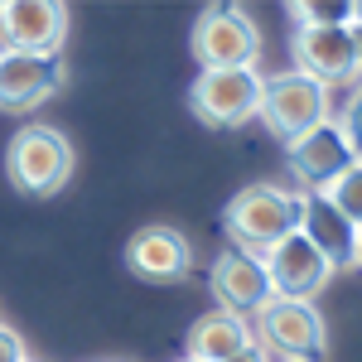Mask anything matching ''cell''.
Here are the masks:
<instances>
[{
	"label": "cell",
	"mask_w": 362,
	"mask_h": 362,
	"mask_svg": "<svg viewBox=\"0 0 362 362\" xmlns=\"http://www.w3.org/2000/svg\"><path fill=\"white\" fill-rule=\"evenodd\" d=\"M227 362H271V358H266V353H261V348L251 343V348H242V353H232Z\"/></svg>",
	"instance_id": "obj_19"
},
{
	"label": "cell",
	"mask_w": 362,
	"mask_h": 362,
	"mask_svg": "<svg viewBox=\"0 0 362 362\" xmlns=\"http://www.w3.org/2000/svg\"><path fill=\"white\" fill-rule=\"evenodd\" d=\"M126 266H131V276L140 280H155V285H174V280H184L194 271V247H189V237L179 232V227H140L136 237L126 242Z\"/></svg>",
	"instance_id": "obj_11"
},
{
	"label": "cell",
	"mask_w": 362,
	"mask_h": 362,
	"mask_svg": "<svg viewBox=\"0 0 362 362\" xmlns=\"http://www.w3.org/2000/svg\"><path fill=\"white\" fill-rule=\"evenodd\" d=\"M251 324V343L261 353H276V358H305L319 362L329 353V324L324 314L305 300H266L247 319Z\"/></svg>",
	"instance_id": "obj_2"
},
{
	"label": "cell",
	"mask_w": 362,
	"mask_h": 362,
	"mask_svg": "<svg viewBox=\"0 0 362 362\" xmlns=\"http://www.w3.org/2000/svg\"><path fill=\"white\" fill-rule=\"evenodd\" d=\"M63 34H68V10L58 0H5L0 5L5 54H58Z\"/></svg>",
	"instance_id": "obj_10"
},
{
	"label": "cell",
	"mask_w": 362,
	"mask_h": 362,
	"mask_svg": "<svg viewBox=\"0 0 362 362\" xmlns=\"http://www.w3.org/2000/svg\"><path fill=\"white\" fill-rule=\"evenodd\" d=\"M261 87L266 78L256 68H203L189 92V107L203 126H247L261 107Z\"/></svg>",
	"instance_id": "obj_5"
},
{
	"label": "cell",
	"mask_w": 362,
	"mask_h": 362,
	"mask_svg": "<svg viewBox=\"0 0 362 362\" xmlns=\"http://www.w3.org/2000/svg\"><path fill=\"white\" fill-rule=\"evenodd\" d=\"M63 87L58 54H5L0 49V112H29Z\"/></svg>",
	"instance_id": "obj_12"
},
{
	"label": "cell",
	"mask_w": 362,
	"mask_h": 362,
	"mask_svg": "<svg viewBox=\"0 0 362 362\" xmlns=\"http://www.w3.org/2000/svg\"><path fill=\"white\" fill-rule=\"evenodd\" d=\"M271 362H305V358H271Z\"/></svg>",
	"instance_id": "obj_20"
},
{
	"label": "cell",
	"mask_w": 362,
	"mask_h": 362,
	"mask_svg": "<svg viewBox=\"0 0 362 362\" xmlns=\"http://www.w3.org/2000/svg\"><path fill=\"white\" fill-rule=\"evenodd\" d=\"M261 34L237 5H208L194 25V58L203 68H256Z\"/></svg>",
	"instance_id": "obj_6"
},
{
	"label": "cell",
	"mask_w": 362,
	"mask_h": 362,
	"mask_svg": "<svg viewBox=\"0 0 362 362\" xmlns=\"http://www.w3.org/2000/svg\"><path fill=\"white\" fill-rule=\"evenodd\" d=\"M256 116L266 121L271 136H280L285 145H290V140H300L305 131H314V126L329 121V87L314 83V78H305V73L266 78Z\"/></svg>",
	"instance_id": "obj_4"
},
{
	"label": "cell",
	"mask_w": 362,
	"mask_h": 362,
	"mask_svg": "<svg viewBox=\"0 0 362 362\" xmlns=\"http://www.w3.org/2000/svg\"><path fill=\"white\" fill-rule=\"evenodd\" d=\"M208 290L218 295V309L242 314V319L256 314L266 300H276V295H271V280H266V271H261V261L247 256V251H223V256L213 261Z\"/></svg>",
	"instance_id": "obj_13"
},
{
	"label": "cell",
	"mask_w": 362,
	"mask_h": 362,
	"mask_svg": "<svg viewBox=\"0 0 362 362\" xmlns=\"http://www.w3.org/2000/svg\"><path fill=\"white\" fill-rule=\"evenodd\" d=\"M251 348V324L242 314H227V309H213L203 314L194 329H189V358L194 362H227L232 353Z\"/></svg>",
	"instance_id": "obj_15"
},
{
	"label": "cell",
	"mask_w": 362,
	"mask_h": 362,
	"mask_svg": "<svg viewBox=\"0 0 362 362\" xmlns=\"http://www.w3.org/2000/svg\"><path fill=\"white\" fill-rule=\"evenodd\" d=\"M319 198L334 208L338 218H348V223H362V169H343L334 184H324L319 189Z\"/></svg>",
	"instance_id": "obj_16"
},
{
	"label": "cell",
	"mask_w": 362,
	"mask_h": 362,
	"mask_svg": "<svg viewBox=\"0 0 362 362\" xmlns=\"http://www.w3.org/2000/svg\"><path fill=\"white\" fill-rule=\"evenodd\" d=\"M5 174L10 184L29 198H49L68 184L73 174V145L54 126H25L5 150Z\"/></svg>",
	"instance_id": "obj_3"
},
{
	"label": "cell",
	"mask_w": 362,
	"mask_h": 362,
	"mask_svg": "<svg viewBox=\"0 0 362 362\" xmlns=\"http://www.w3.org/2000/svg\"><path fill=\"white\" fill-rule=\"evenodd\" d=\"M223 223H227V237L237 242V251L261 256L300 227V194H285L276 184H251L227 203Z\"/></svg>",
	"instance_id": "obj_1"
},
{
	"label": "cell",
	"mask_w": 362,
	"mask_h": 362,
	"mask_svg": "<svg viewBox=\"0 0 362 362\" xmlns=\"http://www.w3.org/2000/svg\"><path fill=\"white\" fill-rule=\"evenodd\" d=\"M25 362H29V358H25Z\"/></svg>",
	"instance_id": "obj_22"
},
{
	"label": "cell",
	"mask_w": 362,
	"mask_h": 362,
	"mask_svg": "<svg viewBox=\"0 0 362 362\" xmlns=\"http://www.w3.org/2000/svg\"><path fill=\"white\" fill-rule=\"evenodd\" d=\"M295 20H300V29H324V25H358V5H314V0H305V5H295Z\"/></svg>",
	"instance_id": "obj_17"
},
{
	"label": "cell",
	"mask_w": 362,
	"mask_h": 362,
	"mask_svg": "<svg viewBox=\"0 0 362 362\" xmlns=\"http://www.w3.org/2000/svg\"><path fill=\"white\" fill-rule=\"evenodd\" d=\"M0 362H25V338L0 324Z\"/></svg>",
	"instance_id": "obj_18"
},
{
	"label": "cell",
	"mask_w": 362,
	"mask_h": 362,
	"mask_svg": "<svg viewBox=\"0 0 362 362\" xmlns=\"http://www.w3.org/2000/svg\"><path fill=\"white\" fill-rule=\"evenodd\" d=\"M285 150H290V169H295V179H300L305 194H319L324 184H334L343 169L358 165V140L343 136L338 121H324V126L305 131L300 140H290Z\"/></svg>",
	"instance_id": "obj_9"
},
{
	"label": "cell",
	"mask_w": 362,
	"mask_h": 362,
	"mask_svg": "<svg viewBox=\"0 0 362 362\" xmlns=\"http://www.w3.org/2000/svg\"><path fill=\"white\" fill-rule=\"evenodd\" d=\"M184 362H194V358H184Z\"/></svg>",
	"instance_id": "obj_21"
},
{
	"label": "cell",
	"mask_w": 362,
	"mask_h": 362,
	"mask_svg": "<svg viewBox=\"0 0 362 362\" xmlns=\"http://www.w3.org/2000/svg\"><path fill=\"white\" fill-rule=\"evenodd\" d=\"M256 261H261V271L271 280V295L276 300H305V305H314V295L334 276V266L314 251V242H309L300 227L290 237H280L271 251H261Z\"/></svg>",
	"instance_id": "obj_8"
},
{
	"label": "cell",
	"mask_w": 362,
	"mask_h": 362,
	"mask_svg": "<svg viewBox=\"0 0 362 362\" xmlns=\"http://www.w3.org/2000/svg\"><path fill=\"white\" fill-rule=\"evenodd\" d=\"M290 54H295V73H305V78H314V83H324V87L353 83V78H358V68H362L358 25L295 29Z\"/></svg>",
	"instance_id": "obj_7"
},
{
	"label": "cell",
	"mask_w": 362,
	"mask_h": 362,
	"mask_svg": "<svg viewBox=\"0 0 362 362\" xmlns=\"http://www.w3.org/2000/svg\"><path fill=\"white\" fill-rule=\"evenodd\" d=\"M300 232L314 242V251H319L334 271H353V266H358V247H362L358 223L338 218L319 194H300Z\"/></svg>",
	"instance_id": "obj_14"
}]
</instances>
